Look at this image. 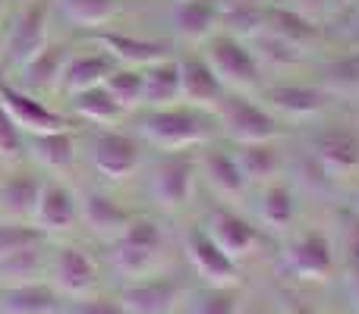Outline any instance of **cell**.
Segmentation results:
<instances>
[{"mask_svg": "<svg viewBox=\"0 0 359 314\" xmlns=\"http://www.w3.org/2000/svg\"><path fill=\"white\" fill-rule=\"evenodd\" d=\"M240 314H262V311H255V308H249V311H240Z\"/></svg>", "mask_w": 359, "mask_h": 314, "instance_id": "cell-51", "label": "cell"}, {"mask_svg": "<svg viewBox=\"0 0 359 314\" xmlns=\"http://www.w3.org/2000/svg\"><path fill=\"white\" fill-rule=\"evenodd\" d=\"M255 60H259V66H293V63L303 60V50L293 48V44L280 41V38L274 35H255Z\"/></svg>", "mask_w": 359, "mask_h": 314, "instance_id": "cell-40", "label": "cell"}, {"mask_svg": "<svg viewBox=\"0 0 359 314\" xmlns=\"http://www.w3.org/2000/svg\"><path fill=\"white\" fill-rule=\"evenodd\" d=\"M0 107L13 117V123L25 132V136H41V132H60L67 129L63 113L50 110L38 94L16 88L10 82H0Z\"/></svg>", "mask_w": 359, "mask_h": 314, "instance_id": "cell-10", "label": "cell"}, {"mask_svg": "<svg viewBox=\"0 0 359 314\" xmlns=\"http://www.w3.org/2000/svg\"><path fill=\"white\" fill-rule=\"evenodd\" d=\"M174 31L189 44H205L221 31V0H177Z\"/></svg>", "mask_w": 359, "mask_h": 314, "instance_id": "cell-19", "label": "cell"}, {"mask_svg": "<svg viewBox=\"0 0 359 314\" xmlns=\"http://www.w3.org/2000/svg\"><path fill=\"white\" fill-rule=\"evenodd\" d=\"M198 173L208 179V185L227 201H236V198L246 195L249 179L243 176L240 164H236L233 151L224 148H208L202 157H198Z\"/></svg>", "mask_w": 359, "mask_h": 314, "instance_id": "cell-22", "label": "cell"}, {"mask_svg": "<svg viewBox=\"0 0 359 314\" xmlns=\"http://www.w3.org/2000/svg\"><path fill=\"white\" fill-rule=\"evenodd\" d=\"M69 57L67 44H48L38 57H32L19 73H22L25 82V92H44V88H57L60 85V73H63V63Z\"/></svg>", "mask_w": 359, "mask_h": 314, "instance_id": "cell-26", "label": "cell"}, {"mask_svg": "<svg viewBox=\"0 0 359 314\" xmlns=\"http://www.w3.org/2000/svg\"><path fill=\"white\" fill-rule=\"evenodd\" d=\"M265 35H274L280 41L293 44V48L306 50L322 38V22H312V19L299 16L297 10L280 3H265Z\"/></svg>", "mask_w": 359, "mask_h": 314, "instance_id": "cell-24", "label": "cell"}, {"mask_svg": "<svg viewBox=\"0 0 359 314\" xmlns=\"http://www.w3.org/2000/svg\"><path fill=\"white\" fill-rule=\"evenodd\" d=\"M0 54H4V35H0Z\"/></svg>", "mask_w": 359, "mask_h": 314, "instance_id": "cell-52", "label": "cell"}, {"mask_svg": "<svg viewBox=\"0 0 359 314\" xmlns=\"http://www.w3.org/2000/svg\"><path fill=\"white\" fill-rule=\"evenodd\" d=\"M79 217L86 220V227L95 236L114 242L126 229V223L133 220V210L123 208L117 198H111L107 192H88L79 201Z\"/></svg>", "mask_w": 359, "mask_h": 314, "instance_id": "cell-20", "label": "cell"}, {"mask_svg": "<svg viewBox=\"0 0 359 314\" xmlns=\"http://www.w3.org/2000/svg\"><path fill=\"white\" fill-rule=\"evenodd\" d=\"M92 166L104 179L123 183L139 170V142L117 129L98 132L92 142Z\"/></svg>", "mask_w": 359, "mask_h": 314, "instance_id": "cell-14", "label": "cell"}, {"mask_svg": "<svg viewBox=\"0 0 359 314\" xmlns=\"http://www.w3.org/2000/svg\"><path fill=\"white\" fill-rule=\"evenodd\" d=\"M41 233L57 236V233H69V229L79 223V198L73 195L69 185H63L60 179H44L41 195H38L35 214H32Z\"/></svg>", "mask_w": 359, "mask_h": 314, "instance_id": "cell-15", "label": "cell"}, {"mask_svg": "<svg viewBox=\"0 0 359 314\" xmlns=\"http://www.w3.org/2000/svg\"><path fill=\"white\" fill-rule=\"evenodd\" d=\"M60 314H126L120 299H107V296H79V299H63Z\"/></svg>", "mask_w": 359, "mask_h": 314, "instance_id": "cell-41", "label": "cell"}, {"mask_svg": "<svg viewBox=\"0 0 359 314\" xmlns=\"http://www.w3.org/2000/svg\"><path fill=\"white\" fill-rule=\"evenodd\" d=\"M111 264L130 283V280H142L158 273L161 252H145V248H133V245H123V242H111Z\"/></svg>", "mask_w": 359, "mask_h": 314, "instance_id": "cell-34", "label": "cell"}, {"mask_svg": "<svg viewBox=\"0 0 359 314\" xmlns=\"http://www.w3.org/2000/svg\"><path fill=\"white\" fill-rule=\"evenodd\" d=\"M347 255H350V261H356L359 264V214H353L350 210L347 214Z\"/></svg>", "mask_w": 359, "mask_h": 314, "instance_id": "cell-44", "label": "cell"}, {"mask_svg": "<svg viewBox=\"0 0 359 314\" xmlns=\"http://www.w3.org/2000/svg\"><path fill=\"white\" fill-rule=\"evenodd\" d=\"M183 292L186 290L177 277L151 273V277L142 280H130L117 299L126 314H174Z\"/></svg>", "mask_w": 359, "mask_h": 314, "instance_id": "cell-9", "label": "cell"}, {"mask_svg": "<svg viewBox=\"0 0 359 314\" xmlns=\"http://www.w3.org/2000/svg\"><path fill=\"white\" fill-rule=\"evenodd\" d=\"M48 271V258H44V245L19 248V252L0 258V283H29V280H41V273Z\"/></svg>", "mask_w": 359, "mask_h": 314, "instance_id": "cell-32", "label": "cell"}, {"mask_svg": "<svg viewBox=\"0 0 359 314\" xmlns=\"http://www.w3.org/2000/svg\"><path fill=\"white\" fill-rule=\"evenodd\" d=\"M265 29V3L259 0H221V31L240 41L262 35Z\"/></svg>", "mask_w": 359, "mask_h": 314, "instance_id": "cell-28", "label": "cell"}, {"mask_svg": "<svg viewBox=\"0 0 359 314\" xmlns=\"http://www.w3.org/2000/svg\"><path fill=\"white\" fill-rule=\"evenodd\" d=\"M350 210H353V214H359V189L353 192V198H350Z\"/></svg>", "mask_w": 359, "mask_h": 314, "instance_id": "cell-49", "label": "cell"}, {"mask_svg": "<svg viewBox=\"0 0 359 314\" xmlns=\"http://www.w3.org/2000/svg\"><path fill=\"white\" fill-rule=\"evenodd\" d=\"M224 136L233 138L236 145H255V142H278L284 126L268 107L255 104L249 94L227 92L215 110Z\"/></svg>", "mask_w": 359, "mask_h": 314, "instance_id": "cell-2", "label": "cell"}, {"mask_svg": "<svg viewBox=\"0 0 359 314\" xmlns=\"http://www.w3.org/2000/svg\"><path fill=\"white\" fill-rule=\"evenodd\" d=\"M205 60L215 69V76L224 82L227 92H252V88L262 85V66L255 60L252 48L246 41L233 35H224V31H215V35L205 41Z\"/></svg>", "mask_w": 359, "mask_h": 314, "instance_id": "cell-3", "label": "cell"}, {"mask_svg": "<svg viewBox=\"0 0 359 314\" xmlns=\"http://www.w3.org/2000/svg\"><path fill=\"white\" fill-rule=\"evenodd\" d=\"M309 157L328 179H344L359 173V132L353 126H322L309 136Z\"/></svg>", "mask_w": 359, "mask_h": 314, "instance_id": "cell-5", "label": "cell"}, {"mask_svg": "<svg viewBox=\"0 0 359 314\" xmlns=\"http://www.w3.org/2000/svg\"><path fill=\"white\" fill-rule=\"evenodd\" d=\"M243 292L236 286H202L189 296L186 314H240Z\"/></svg>", "mask_w": 359, "mask_h": 314, "instance_id": "cell-35", "label": "cell"}, {"mask_svg": "<svg viewBox=\"0 0 359 314\" xmlns=\"http://www.w3.org/2000/svg\"><path fill=\"white\" fill-rule=\"evenodd\" d=\"M25 151V132L13 123V117L0 107V157L4 160H16Z\"/></svg>", "mask_w": 359, "mask_h": 314, "instance_id": "cell-42", "label": "cell"}, {"mask_svg": "<svg viewBox=\"0 0 359 314\" xmlns=\"http://www.w3.org/2000/svg\"><path fill=\"white\" fill-rule=\"evenodd\" d=\"M224 94H227V88L205 57H183L180 60V101H186L196 110L215 113Z\"/></svg>", "mask_w": 359, "mask_h": 314, "instance_id": "cell-16", "label": "cell"}, {"mask_svg": "<svg viewBox=\"0 0 359 314\" xmlns=\"http://www.w3.org/2000/svg\"><path fill=\"white\" fill-rule=\"evenodd\" d=\"M322 88L331 94V98H334V94H347V98L359 94V48L325 63Z\"/></svg>", "mask_w": 359, "mask_h": 314, "instance_id": "cell-33", "label": "cell"}, {"mask_svg": "<svg viewBox=\"0 0 359 314\" xmlns=\"http://www.w3.org/2000/svg\"><path fill=\"white\" fill-rule=\"evenodd\" d=\"M48 273L54 290L63 299H79V296H92L101 283V273L95 258L86 252L82 245H60L54 255L48 258Z\"/></svg>", "mask_w": 359, "mask_h": 314, "instance_id": "cell-7", "label": "cell"}, {"mask_svg": "<svg viewBox=\"0 0 359 314\" xmlns=\"http://www.w3.org/2000/svg\"><path fill=\"white\" fill-rule=\"evenodd\" d=\"M284 314H322L316 308H309V305H303L299 299H287L284 302Z\"/></svg>", "mask_w": 359, "mask_h": 314, "instance_id": "cell-46", "label": "cell"}, {"mask_svg": "<svg viewBox=\"0 0 359 314\" xmlns=\"http://www.w3.org/2000/svg\"><path fill=\"white\" fill-rule=\"evenodd\" d=\"M63 296L50 280H29L0 290V314H60Z\"/></svg>", "mask_w": 359, "mask_h": 314, "instance_id": "cell-17", "label": "cell"}, {"mask_svg": "<svg viewBox=\"0 0 359 314\" xmlns=\"http://www.w3.org/2000/svg\"><path fill=\"white\" fill-rule=\"evenodd\" d=\"M60 13L79 29H101L117 16V0H57Z\"/></svg>", "mask_w": 359, "mask_h": 314, "instance_id": "cell-36", "label": "cell"}, {"mask_svg": "<svg viewBox=\"0 0 359 314\" xmlns=\"http://www.w3.org/2000/svg\"><path fill=\"white\" fill-rule=\"evenodd\" d=\"M25 151L44 166V170H69L76 160V142L69 129L25 136Z\"/></svg>", "mask_w": 359, "mask_h": 314, "instance_id": "cell-27", "label": "cell"}, {"mask_svg": "<svg viewBox=\"0 0 359 314\" xmlns=\"http://www.w3.org/2000/svg\"><path fill=\"white\" fill-rule=\"evenodd\" d=\"M104 88L114 94V101H117L126 113L145 104L142 69H136V66H114V73L104 79Z\"/></svg>", "mask_w": 359, "mask_h": 314, "instance_id": "cell-37", "label": "cell"}, {"mask_svg": "<svg viewBox=\"0 0 359 314\" xmlns=\"http://www.w3.org/2000/svg\"><path fill=\"white\" fill-rule=\"evenodd\" d=\"M41 185H44L41 176L25 173V170L4 176L0 179V217H4V220L32 223L38 195H41Z\"/></svg>", "mask_w": 359, "mask_h": 314, "instance_id": "cell-21", "label": "cell"}, {"mask_svg": "<svg viewBox=\"0 0 359 314\" xmlns=\"http://www.w3.org/2000/svg\"><path fill=\"white\" fill-rule=\"evenodd\" d=\"M202 229L211 236V242H215L227 258L236 261V264H240L243 258H249V255L262 245L259 227H252L246 217H240L230 208H215L208 214V223H205Z\"/></svg>", "mask_w": 359, "mask_h": 314, "instance_id": "cell-12", "label": "cell"}, {"mask_svg": "<svg viewBox=\"0 0 359 314\" xmlns=\"http://www.w3.org/2000/svg\"><path fill=\"white\" fill-rule=\"evenodd\" d=\"M114 242H123V245H133V248H145V252H161L164 248V229L155 217L133 214V220L126 223V229Z\"/></svg>", "mask_w": 359, "mask_h": 314, "instance_id": "cell-38", "label": "cell"}, {"mask_svg": "<svg viewBox=\"0 0 359 314\" xmlns=\"http://www.w3.org/2000/svg\"><path fill=\"white\" fill-rule=\"evenodd\" d=\"M6 3H10V0H0V13H4V10H6Z\"/></svg>", "mask_w": 359, "mask_h": 314, "instance_id": "cell-50", "label": "cell"}, {"mask_svg": "<svg viewBox=\"0 0 359 314\" xmlns=\"http://www.w3.org/2000/svg\"><path fill=\"white\" fill-rule=\"evenodd\" d=\"M350 6H353V0H331V16H334V13L350 10Z\"/></svg>", "mask_w": 359, "mask_h": 314, "instance_id": "cell-48", "label": "cell"}, {"mask_svg": "<svg viewBox=\"0 0 359 314\" xmlns=\"http://www.w3.org/2000/svg\"><path fill=\"white\" fill-rule=\"evenodd\" d=\"M117 63L104 54V50H92V54H69L60 73V92H67L69 98L79 92H88L95 85H104V79L114 73Z\"/></svg>", "mask_w": 359, "mask_h": 314, "instance_id": "cell-23", "label": "cell"}, {"mask_svg": "<svg viewBox=\"0 0 359 314\" xmlns=\"http://www.w3.org/2000/svg\"><path fill=\"white\" fill-rule=\"evenodd\" d=\"M142 92H145V104L142 107H174L180 101V60L164 57L158 63L142 66Z\"/></svg>", "mask_w": 359, "mask_h": 314, "instance_id": "cell-25", "label": "cell"}, {"mask_svg": "<svg viewBox=\"0 0 359 314\" xmlns=\"http://www.w3.org/2000/svg\"><path fill=\"white\" fill-rule=\"evenodd\" d=\"M268 110L274 117L287 120H316L328 110L331 94L322 85H299V82H280V85H268L262 92Z\"/></svg>", "mask_w": 359, "mask_h": 314, "instance_id": "cell-11", "label": "cell"}, {"mask_svg": "<svg viewBox=\"0 0 359 314\" xmlns=\"http://www.w3.org/2000/svg\"><path fill=\"white\" fill-rule=\"evenodd\" d=\"M198 176V160L183 155V151H170L161 157L149 173V195L158 208L164 210H180L192 198Z\"/></svg>", "mask_w": 359, "mask_h": 314, "instance_id": "cell-6", "label": "cell"}, {"mask_svg": "<svg viewBox=\"0 0 359 314\" xmlns=\"http://www.w3.org/2000/svg\"><path fill=\"white\" fill-rule=\"evenodd\" d=\"M48 233L35 227V223H22V220H0V258L19 252V248H32V245H44Z\"/></svg>", "mask_w": 359, "mask_h": 314, "instance_id": "cell-39", "label": "cell"}, {"mask_svg": "<svg viewBox=\"0 0 359 314\" xmlns=\"http://www.w3.org/2000/svg\"><path fill=\"white\" fill-rule=\"evenodd\" d=\"M280 267L303 283H325L337 271L334 242L325 229H303L284 245Z\"/></svg>", "mask_w": 359, "mask_h": 314, "instance_id": "cell-4", "label": "cell"}, {"mask_svg": "<svg viewBox=\"0 0 359 314\" xmlns=\"http://www.w3.org/2000/svg\"><path fill=\"white\" fill-rule=\"evenodd\" d=\"M139 132L161 151H189L211 138V120L196 107H158L139 123Z\"/></svg>", "mask_w": 359, "mask_h": 314, "instance_id": "cell-1", "label": "cell"}, {"mask_svg": "<svg viewBox=\"0 0 359 314\" xmlns=\"http://www.w3.org/2000/svg\"><path fill=\"white\" fill-rule=\"evenodd\" d=\"M95 41H98V48L104 50L114 63L136 66V69L170 57L164 41H155V38H136V35H126V31H98Z\"/></svg>", "mask_w": 359, "mask_h": 314, "instance_id": "cell-18", "label": "cell"}, {"mask_svg": "<svg viewBox=\"0 0 359 314\" xmlns=\"http://www.w3.org/2000/svg\"><path fill=\"white\" fill-rule=\"evenodd\" d=\"M48 29H50V0H32L29 6L19 10L16 22H13L10 35L4 41V50L10 54L13 66L22 69L32 57H38L48 48L50 44Z\"/></svg>", "mask_w": 359, "mask_h": 314, "instance_id": "cell-8", "label": "cell"}, {"mask_svg": "<svg viewBox=\"0 0 359 314\" xmlns=\"http://www.w3.org/2000/svg\"><path fill=\"white\" fill-rule=\"evenodd\" d=\"M236 164H240L243 176L252 183H271L280 173V151L274 142H255V145H236L233 151Z\"/></svg>", "mask_w": 359, "mask_h": 314, "instance_id": "cell-29", "label": "cell"}, {"mask_svg": "<svg viewBox=\"0 0 359 314\" xmlns=\"http://www.w3.org/2000/svg\"><path fill=\"white\" fill-rule=\"evenodd\" d=\"M287 6L312 22H325L331 16V0H287Z\"/></svg>", "mask_w": 359, "mask_h": 314, "instance_id": "cell-43", "label": "cell"}, {"mask_svg": "<svg viewBox=\"0 0 359 314\" xmlns=\"http://www.w3.org/2000/svg\"><path fill=\"white\" fill-rule=\"evenodd\" d=\"M69 101H73L76 117L88 120V123H95V126H117L120 120L126 117V110L114 101V94L107 92L104 85H95V88H88V92H79Z\"/></svg>", "mask_w": 359, "mask_h": 314, "instance_id": "cell-30", "label": "cell"}, {"mask_svg": "<svg viewBox=\"0 0 359 314\" xmlns=\"http://www.w3.org/2000/svg\"><path fill=\"white\" fill-rule=\"evenodd\" d=\"M186 258H189L192 271L198 273L202 286H236L240 283V264L221 252L211 242V236L202 227H196L186 239Z\"/></svg>", "mask_w": 359, "mask_h": 314, "instance_id": "cell-13", "label": "cell"}, {"mask_svg": "<svg viewBox=\"0 0 359 314\" xmlns=\"http://www.w3.org/2000/svg\"><path fill=\"white\" fill-rule=\"evenodd\" d=\"M259 217L268 229H274V233L290 227L293 217H297V198H293L290 185L268 183L265 192H262V198H259Z\"/></svg>", "mask_w": 359, "mask_h": 314, "instance_id": "cell-31", "label": "cell"}, {"mask_svg": "<svg viewBox=\"0 0 359 314\" xmlns=\"http://www.w3.org/2000/svg\"><path fill=\"white\" fill-rule=\"evenodd\" d=\"M347 292H350V299H353V305L359 308V264L356 261H350V267H347Z\"/></svg>", "mask_w": 359, "mask_h": 314, "instance_id": "cell-45", "label": "cell"}, {"mask_svg": "<svg viewBox=\"0 0 359 314\" xmlns=\"http://www.w3.org/2000/svg\"><path fill=\"white\" fill-rule=\"evenodd\" d=\"M350 44L359 48V10L353 13V25H350Z\"/></svg>", "mask_w": 359, "mask_h": 314, "instance_id": "cell-47", "label": "cell"}]
</instances>
